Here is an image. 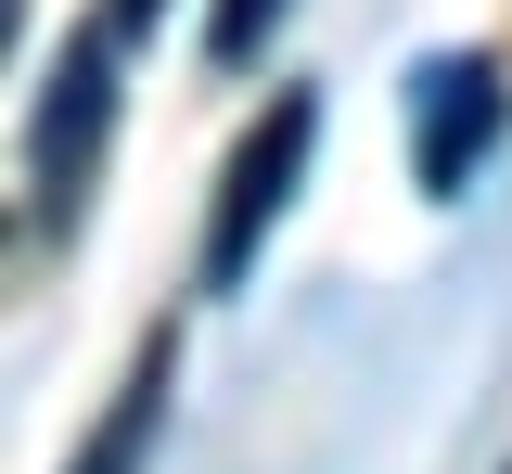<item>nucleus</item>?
<instances>
[{"instance_id": "4", "label": "nucleus", "mask_w": 512, "mask_h": 474, "mask_svg": "<svg viewBox=\"0 0 512 474\" xmlns=\"http://www.w3.org/2000/svg\"><path fill=\"white\" fill-rule=\"evenodd\" d=\"M167 372H180V346L154 334V346H141V359H128V385H116V410L90 423V449H77V462H64V474H141V449H154V423H167Z\"/></svg>"}, {"instance_id": "3", "label": "nucleus", "mask_w": 512, "mask_h": 474, "mask_svg": "<svg viewBox=\"0 0 512 474\" xmlns=\"http://www.w3.org/2000/svg\"><path fill=\"white\" fill-rule=\"evenodd\" d=\"M410 103H423V129H410V180L448 205L487 154H500V116H512V103H500V65H487V52H436V65L410 77Z\"/></svg>"}, {"instance_id": "2", "label": "nucleus", "mask_w": 512, "mask_h": 474, "mask_svg": "<svg viewBox=\"0 0 512 474\" xmlns=\"http://www.w3.org/2000/svg\"><path fill=\"white\" fill-rule=\"evenodd\" d=\"M308 141H320V103L282 90V103L244 129V154L218 167V218H205V282H218V295H244L256 244L282 231V205H295V180H308Z\"/></svg>"}, {"instance_id": "5", "label": "nucleus", "mask_w": 512, "mask_h": 474, "mask_svg": "<svg viewBox=\"0 0 512 474\" xmlns=\"http://www.w3.org/2000/svg\"><path fill=\"white\" fill-rule=\"evenodd\" d=\"M282 13H295V0H218V13H205V52H218V65H231V77H244L256 52L282 39Z\"/></svg>"}, {"instance_id": "6", "label": "nucleus", "mask_w": 512, "mask_h": 474, "mask_svg": "<svg viewBox=\"0 0 512 474\" xmlns=\"http://www.w3.org/2000/svg\"><path fill=\"white\" fill-rule=\"evenodd\" d=\"M103 26H116V39H141V26H154V0H116V13H103Z\"/></svg>"}, {"instance_id": "1", "label": "nucleus", "mask_w": 512, "mask_h": 474, "mask_svg": "<svg viewBox=\"0 0 512 474\" xmlns=\"http://www.w3.org/2000/svg\"><path fill=\"white\" fill-rule=\"evenodd\" d=\"M103 141H116V26H103V39H64V52H52L39 129H26V193H39V218H52V244L90 218Z\"/></svg>"}]
</instances>
